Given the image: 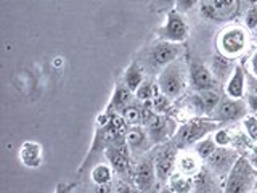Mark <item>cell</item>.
<instances>
[{
    "instance_id": "1",
    "label": "cell",
    "mask_w": 257,
    "mask_h": 193,
    "mask_svg": "<svg viewBox=\"0 0 257 193\" xmlns=\"http://www.w3.org/2000/svg\"><path fill=\"white\" fill-rule=\"evenodd\" d=\"M219 129L220 124L212 121L211 118H193L177 129L175 135L172 137V142L179 150H185L191 145H196L199 140H203L204 137L214 134Z\"/></svg>"
},
{
    "instance_id": "2",
    "label": "cell",
    "mask_w": 257,
    "mask_h": 193,
    "mask_svg": "<svg viewBox=\"0 0 257 193\" xmlns=\"http://www.w3.org/2000/svg\"><path fill=\"white\" fill-rule=\"evenodd\" d=\"M257 171L246 156H239L225 177L223 193H252L255 190Z\"/></svg>"
},
{
    "instance_id": "3",
    "label": "cell",
    "mask_w": 257,
    "mask_h": 193,
    "mask_svg": "<svg viewBox=\"0 0 257 193\" xmlns=\"http://www.w3.org/2000/svg\"><path fill=\"white\" fill-rule=\"evenodd\" d=\"M180 53H182L180 44H171V42H166V40L159 39L143 52V58H142L140 64L143 66L145 71L158 72L159 74L167 64L179 60Z\"/></svg>"
},
{
    "instance_id": "4",
    "label": "cell",
    "mask_w": 257,
    "mask_h": 193,
    "mask_svg": "<svg viewBox=\"0 0 257 193\" xmlns=\"http://www.w3.org/2000/svg\"><path fill=\"white\" fill-rule=\"evenodd\" d=\"M156 84L161 93H164L171 100L180 96L188 84V69L185 66V63L179 58L172 61L171 64H167L158 74Z\"/></svg>"
},
{
    "instance_id": "5",
    "label": "cell",
    "mask_w": 257,
    "mask_h": 193,
    "mask_svg": "<svg viewBox=\"0 0 257 193\" xmlns=\"http://www.w3.org/2000/svg\"><path fill=\"white\" fill-rule=\"evenodd\" d=\"M217 53L227 56L230 60H236L243 56L249 48V32L241 26H228L219 32L215 37Z\"/></svg>"
},
{
    "instance_id": "6",
    "label": "cell",
    "mask_w": 257,
    "mask_h": 193,
    "mask_svg": "<svg viewBox=\"0 0 257 193\" xmlns=\"http://www.w3.org/2000/svg\"><path fill=\"white\" fill-rule=\"evenodd\" d=\"M156 34L161 40H166V42L182 44L188 39L190 28L182 13L177 10H171L166 15L164 23L156 29Z\"/></svg>"
},
{
    "instance_id": "7",
    "label": "cell",
    "mask_w": 257,
    "mask_h": 193,
    "mask_svg": "<svg viewBox=\"0 0 257 193\" xmlns=\"http://www.w3.org/2000/svg\"><path fill=\"white\" fill-rule=\"evenodd\" d=\"M247 111L249 108L244 99L236 100L225 95L220 99L219 105H217L209 118L219 124H231L236 123V121H243L247 116Z\"/></svg>"
},
{
    "instance_id": "8",
    "label": "cell",
    "mask_w": 257,
    "mask_h": 193,
    "mask_svg": "<svg viewBox=\"0 0 257 193\" xmlns=\"http://www.w3.org/2000/svg\"><path fill=\"white\" fill-rule=\"evenodd\" d=\"M201 15L215 23L231 21L238 13V0H201Z\"/></svg>"
},
{
    "instance_id": "9",
    "label": "cell",
    "mask_w": 257,
    "mask_h": 193,
    "mask_svg": "<svg viewBox=\"0 0 257 193\" xmlns=\"http://www.w3.org/2000/svg\"><path fill=\"white\" fill-rule=\"evenodd\" d=\"M143 126L147 127L153 145L164 143L167 139L174 137L177 129H179V127H175L174 121L171 118H167L166 115H158V113H153Z\"/></svg>"
},
{
    "instance_id": "10",
    "label": "cell",
    "mask_w": 257,
    "mask_h": 193,
    "mask_svg": "<svg viewBox=\"0 0 257 193\" xmlns=\"http://www.w3.org/2000/svg\"><path fill=\"white\" fill-rule=\"evenodd\" d=\"M188 84L195 92H204V90H214L217 88L219 80L215 79L211 68H207L203 63H191L188 68Z\"/></svg>"
},
{
    "instance_id": "11",
    "label": "cell",
    "mask_w": 257,
    "mask_h": 193,
    "mask_svg": "<svg viewBox=\"0 0 257 193\" xmlns=\"http://www.w3.org/2000/svg\"><path fill=\"white\" fill-rule=\"evenodd\" d=\"M177 148L174 142H169V145L158 151L155 156V169H156V177L159 180H167L171 174H174V167L177 164Z\"/></svg>"
},
{
    "instance_id": "12",
    "label": "cell",
    "mask_w": 257,
    "mask_h": 193,
    "mask_svg": "<svg viewBox=\"0 0 257 193\" xmlns=\"http://www.w3.org/2000/svg\"><path fill=\"white\" fill-rule=\"evenodd\" d=\"M156 177V169H155V163L150 158H142L140 163L135 167V174H134V180L137 188H139L142 193L150 191L153 187H155V180Z\"/></svg>"
},
{
    "instance_id": "13",
    "label": "cell",
    "mask_w": 257,
    "mask_h": 193,
    "mask_svg": "<svg viewBox=\"0 0 257 193\" xmlns=\"http://www.w3.org/2000/svg\"><path fill=\"white\" fill-rule=\"evenodd\" d=\"M106 156L109 166L119 174H125L131 169V148L127 147V143L122 145H112L103 151Z\"/></svg>"
},
{
    "instance_id": "14",
    "label": "cell",
    "mask_w": 257,
    "mask_h": 193,
    "mask_svg": "<svg viewBox=\"0 0 257 193\" xmlns=\"http://www.w3.org/2000/svg\"><path fill=\"white\" fill-rule=\"evenodd\" d=\"M225 95L230 96V99H236L241 100L246 96V90H247V79H246V69L241 66V64H236L235 69H233L231 76L228 77V80L225 82Z\"/></svg>"
},
{
    "instance_id": "15",
    "label": "cell",
    "mask_w": 257,
    "mask_h": 193,
    "mask_svg": "<svg viewBox=\"0 0 257 193\" xmlns=\"http://www.w3.org/2000/svg\"><path fill=\"white\" fill-rule=\"evenodd\" d=\"M220 90H204V92H195L191 95V107L195 108L199 115H204L206 118L211 116V113L220 102Z\"/></svg>"
},
{
    "instance_id": "16",
    "label": "cell",
    "mask_w": 257,
    "mask_h": 193,
    "mask_svg": "<svg viewBox=\"0 0 257 193\" xmlns=\"http://www.w3.org/2000/svg\"><path fill=\"white\" fill-rule=\"evenodd\" d=\"M125 143L132 153H145L151 148V139L145 126H131L125 134Z\"/></svg>"
},
{
    "instance_id": "17",
    "label": "cell",
    "mask_w": 257,
    "mask_h": 193,
    "mask_svg": "<svg viewBox=\"0 0 257 193\" xmlns=\"http://www.w3.org/2000/svg\"><path fill=\"white\" fill-rule=\"evenodd\" d=\"M18 156L23 166H26L29 169H36L42 164V161H44V148L39 142L26 140L21 143Z\"/></svg>"
},
{
    "instance_id": "18",
    "label": "cell",
    "mask_w": 257,
    "mask_h": 193,
    "mask_svg": "<svg viewBox=\"0 0 257 193\" xmlns=\"http://www.w3.org/2000/svg\"><path fill=\"white\" fill-rule=\"evenodd\" d=\"M239 158V155L231 150L228 147H219L215 150V153L207 159L209 166H211L215 172H225L228 174L230 169L233 167V164L236 163V159Z\"/></svg>"
},
{
    "instance_id": "19",
    "label": "cell",
    "mask_w": 257,
    "mask_h": 193,
    "mask_svg": "<svg viewBox=\"0 0 257 193\" xmlns=\"http://www.w3.org/2000/svg\"><path fill=\"white\" fill-rule=\"evenodd\" d=\"M135 100H137L135 93L131 90V88H127L122 82H120L114 87V92H112L111 99H109L104 110L109 111V113H117V115H120L122 110L125 107H128L131 103H134Z\"/></svg>"
},
{
    "instance_id": "20",
    "label": "cell",
    "mask_w": 257,
    "mask_h": 193,
    "mask_svg": "<svg viewBox=\"0 0 257 193\" xmlns=\"http://www.w3.org/2000/svg\"><path fill=\"white\" fill-rule=\"evenodd\" d=\"M145 80V69L140 64V61L134 60L128 66L125 68L124 74H122V84L131 88V90L135 93L137 88H139Z\"/></svg>"
},
{
    "instance_id": "21",
    "label": "cell",
    "mask_w": 257,
    "mask_h": 193,
    "mask_svg": "<svg viewBox=\"0 0 257 193\" xmlns=\"http://www.w3.org/2000/svg\"><path fill=\"white\" fill-rule=\"evenodd\" d=\"M201 159L196 153H182L177 156V171L185 174V175H196L201 169Z\"/></svg>"
},
{
    "instance_id": "22",
    "label": "cell",
    "mask_w": 257,
    "mask_h": 193,
    "mask_svg": "<svg viewBox=\"0 0 257 193\" xmlns=\"http://www.w3.org/2000/svg\"><path fill=\"white\" fill-rule=\"evenodd\" d=\"M235 66L236 64H233V60L227 58V56H223L220 53H215L214 58H212L211 71L214 72L217 80H228V77L231 76Z\"/></svg>"
},
{
    "instance_id": "23",
    "label": "cell",
    "mask_w": 257,
    "mask_h": 193,
    "mask_svg": "<svg viewBox=\"0 0 257 193\" xmlns=\"http://www.w3.org/2000/svg\"><path fill=\"white\" fill-rule=\"evenodd\" d=\"M167 185L177 193H191L193 190V177L185 175L182 172H174L167 179Z\"/></svg>"
},
{
    "instance_id": "24",
    "label": "cell",
    "mask_w": 257,
    "mask_h": 193,
    "mask_svg": "<svg viewBox=\"0 0 257 193\" xmlns=\"http://www.w3.org/2000/svg\"><path fill=\"white\" fill-rule=\"evenodd\" d=\"M112 169L109 164H104V163H98L95 164L92 172H90V177H92V182L95 185H104V183H111V179H112Z\"/></svg>"
},
{
    "instance_id": "25",
    "label": "cell",
    "mask_w": 257,
    "mask_h": 193,
    "mask_svg": "<svg viewBox=\"0 0 257 193\" xmlns=\"http://www.w3.org/2000/svg\"><path fill=\"white\" fill-rule=\"evenodd\" d=\"M159 93H161V90H159L156 82H153V80H143V84L137 88L135 99L142 103H145V102H151Z\"/></svg>"
},
{
    "instance_id": "26",
    "label": "cell",
    "mask_w": 257,
    "mask_h": 193,
    "mask_svg": "<svg viewBox=\"0 0 257 193\" xmlns=\"http://www.w3.org/2000/svg\"><path fill=\"white\" fill-rule=\"evenodd\" d=\"M217 148H219V145L215 143L214 137H204L203 140H199L195 145V153L203 161H207L209 158L214 155Z\"/></svg>"
},
{
    "instance_id": "27",
    "label": "cell",
    "mask_w": 257,
    "mask_h": 193,
    "mask_svg": "<svg viewBox=\"0 0 257 193\" xmlns=\"http://www.w3.org/2000/svg\"><path fill=\"white\" fill-rule=\"evenodd\" d=\"M148 103H150L151 110L155 113H158V115H166V111L171 108V99L166 96L164 93L156 95L155 99H153L151 102H148Z\"/></svg>"
},
{
    "instance_id": "28",
    "label": "cell",
    "mask_w": 257,
    "mask_h": 193,
    "mask_svg": "<svg viewBox=\"0 0 257 193\" xmlns=\"http://www.w3.org/2000/svg\"><path fill=\"white\" fill-rule=\"evenodd\" d=\"M243 127L246 131V135L249 137V140L252 143H257V116L247 115L243 119Z\"/></svg>"
},
{
    "instance_id": "29",
    "label": "cell",
    "mask_w": 257,
    "mask_h": 193,
    "mask_svg": "<svg viewBox=\"0 0 257 193\" xmlns=\"http://www.w3.org/2000/svg\"><path fill=\"white\" fill-rule=\"evenodd\" d=\"M175 4H177V0H151V12H171L175 8Z\"/></svg>"
},
{
    "instance_id": "30",
    "label": "cell",
    "mask_w": 257,
    "mask_h": 193,
    "mask_svg": "<svg viewBox=\"0 0 257 193\" xmlns=\"http://www.w3.org/2000/svg\"><path fill=\"white\" fill-rule=\"evenodd\" d=\"M212 137H214V140L219 147H230L231 142H233V137L227 129H219V131L214 132Z\"/></svg>"
},
{
    "instance_id": "31",
    "label": "cell",
    "mask_w": 257,
    "mask_h": 193,
    "mask_svg": "<svg viewBox=\"0 0 257 193\" xmlns=\"http://www.w3.org/2000/svg\"><path fill=\"white\" fill-rule=\"evenodd\" d=\"M244 26L247 31L254 32L255 28H257V7H252L249 8V10L246 12L244 15Z\"/></svg>"
},
{
    "instance_id": "32",
    "label": "cell",
    "mask_w": 257,
    "mask_h": 193,
    "mask_svg": "<svg viewBox=\"0 0 257 193\" xmlns=\"http://www.w3.org/2000/svg\"><path fill=\"white\" fill-rule=\"evenodd\" d=\"M198 4H201V0H177L174 10L183 15V13H188L190 10H193Z\"/></svg>"
},
{
    "instance_id": "33",
    "label": "cell",
    "mask_w": 257,
    "mask_h": 193,
    "mask_svg": "<svg viewBox=\"0 0 257 193\" xmlns=\"http://www.w3.org/2000/svg\"><path fill=\"white\" fill-rule=\"evenodd\" d=\"M246 79H247V90L246 92L257 95V77L246 72Z\"/></svg>"
},
{
    "instance_id": "34",
    "label": "cell",
    "mask_w": 257,
    "mask_h": 193,
    "mask_svg": "<svg viewBox=\"0 0 257 193\" xmlns=\"http://www.w3.org/2000/svg\"><path fill=\"white\" fill-rule=\"evenodd\" d=\"M246 103L251 113H257V95L254 93H246Z\"/></svg>"
},
{
    "instance_id": "35",
    "label": "cell",
    "mask_w": 257,
    "mask_h": 193,
    "mask_svg": "<svg viewBox=\"0 0 257 193\" xmlns=\"http://www.w3.org/2000/svg\"><path fill=\"white\" fill-rule=\"evenodd\" d=\"M72 190V185L71 183H64V182H60L58 185H56V188L53 193H71Z\"/></svg>"
},
{
    "instance_id": "36",
    "label": "cell",
    "mask_w": 257,
    "mask_h": 193,
    "mask_svg": "<svg viewBox=\"0 0 257 193\" xmlns=\"http://www.w3.org/2000/svg\"><path fill=\"white\" fill-rule=\"evenodd\" d=\"M249 71L251 74L257 77V53H254L251 58H249Z\"/></svg>"
},
{
    "instance_id": "37",
    "label": "cell",
    "mask_w": 257,
    "mask_h": 193,
    "mask_svg": "<svg viewBox=\"0 0 257 193\" xmlns=\"http://www.w3.org/2000/svg\"><path fill=\"white\" fill-rule=\"evenodd\" d=\"M95 193H114V190H112L111 183H104V185H96Z\"/></svg>"
},
{
    "instance_id": "38",
    "label": "cell",
    "mask_w": 257,
    "mask_h": 193,
    "mask_svg": "<svg viewBox=\"0 0 257 193\" xmlns=\"http://www.w3.org/2000/svg\"><path fill=\"white\" fill-rule=\"evenodd\" d=\"M249 161H251V164L254 166V169L257 171V143H254V148L251 151V156H249Z\"/></svg>"
},
{
    "instance_id": "39",
    "label": "cell",
    "mask_w": 257,
    "mask_h": 193,
    "mask_svg": "<svg viewBox=\"0 0 257 193\" xmlns=\"http://www.w3.org/2000/svg\"><path fill=\"white\" fill-rule=\"evenodd\" d=\"M114 193H134V190L128 187V185H120Z\"/></svg>"
},
{
    "instance_id": "40",
    "label": "cell",
    "mask_w": 257,
    "mask_h": 193,
    "mask_svg": "<svg viewBox=\"0 0 257 193\" xmlns=\"http://www.w3.org/2000/svg\"><path fill=\"white\" fill-rule=\"evenodd\" d=\"M159 193H177V191H174L171 187H169V185H166V187H163L159 190Z\"/></svg>"
},
{
    "instance_id": "41",
    "label": "cell",
    "mask_w": 257,
    "mask_h": 193,
    "mask_svg": "<svg viewBox=\"0 0 257 193\" xmlns=\"http://www.w3.org/2000/svg\"><path fill=\"white\" fill-rule=\"evenodd\" d=\"M147 193H159V190H156V188H151L150 191H147Z\"/></svg>"
},
{
    "instance_id": "42",
    "label": "cell",
    "mask_w": 257,
    "mask_h": 193,
    "mask_svg": "<svg viewBox=\"0 0 257 193\" xmlns=\"http://www.w3.org/2000/svg\"><path fill=\"white\" fill-rule=\"evenodd\" d=\"M252 34H254V39H255V42H257V28H255V31L252 32Z\"/></svg>"
},
{
    "instance_id": "43",
    "label": "cell",
    "mask_w": 257,
    "mask_h": 193,
    "mask_svg": "<svg viewBox=\"0 0 257 193\" xmlns=\"http://www.w3.org/2000/svg\"><path fill=\"white\" fill-rule=\"evenodd\" d=\"M255 190H257V180H255Z\"/></svg>"
},
{
    "instance_id": "44",
    "label": "cell",
    "mask_w": 257,
    "mask_h": 193,
    "mask_svg": "<svg viewBox=\"0 0 257 193\" xmlns=\"http://www.w3.org/2000/svg\"><path fill=\"white\" fill-rule=\"evenodd\" d=\"M252 193H257V190H254V191H252Z\"/></svg>"
}]
</instances>
